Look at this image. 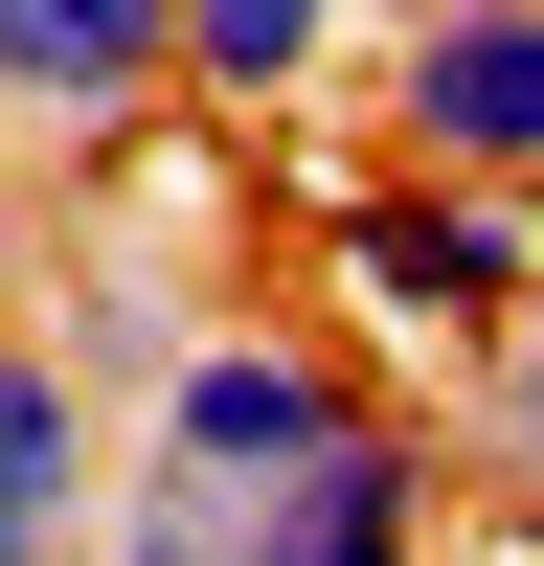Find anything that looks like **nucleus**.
<instances>
[{
    "mask_svg": "<svg viewBox=\"0 0 544 566\" xmlns=\"http://www.w3.org/2000/svg\"><path fill=\"white\" fill-rule=\"evenodd\" d=\"M317 69H341V0H181V114L272 136V114H295Z\"/></svg>",
    "mask_w": 544,
    "mask_h": 566,
    "instance_id": "nucleus-8",
    "label": "nucleus"
},
{
    "mask_svg": "<svg viewBox=\"0 0 544 566\" xmlns=\"http://www.w3.org/2000/svg\"><path fill=\"white\" fill-rule=\"evenodd\" d=\"M386 136L544 205V0H408L386 23Z\"/></svg>",
    "mask_w": 544,
    "mask_h": 566,
    "instance_id": "nucleus-4",
    "label": "nucleus"
},
{
    "mask_svg": "<svg viewBox=\"0 0 544 566\" xmlns=\"http://www.w3.org/2000/svg\"><path fill=\"white\" fill-rule=\"evenodd\" d=\"M363 408H386V363H363V340L205 317V340H181V386L136 408V431H159V453H317V431H363Z\"/></svg>",
    "mask_w": 544,
    "mask_h": 566,
    "instance_id": "nucleus-5",
    "label": "nucleus"
},
{
    "mask_svg": "<svg viewBox=\"0 0 544 566\" xmlns=\"http://www.w3.org/2000/svg\"><path fill=\"white\" fill-rule=\"evenodd\" d=\"M91 544H114V386L0 317V566H91Z\"/></svg>",
    "mask_w": 544,
    "mask_h": 566,
    "instance_id": "nucleus-6",
    "label": "nucleus"
},
{
    "mask_svg": "<svg viewBox=\"0 0 544 566\" xmlns=\"http://www.w3.org/2000/svg\"><path fill=\"white\" fill-rule=\"evenodd\" d=\"M205 317H227L205 272H159V250H69V317H45V340H69V363H91V386H114V408H159Z\"/></svg>",
    "mask_w": 544,
    "mask_h": 566,
    "instance_id": "nucleus-7",
    "label": "nucleus"
},
{
    "mask_svg": "<svg viewBox=\"0 0 544 566\" xmlns=\"http://www.w3.org/2000/svg\"><path fill=\"white\" fill-rule=\"evenodd\" d=\"M453 476H477V499H522V522H544V295H522V317L477 340V408H453Z\"/></svg>",
    "mask_w": 544,
    "mask_h": 566,
    "instance_id": "nucleus-9",
    "label": "nucleus"
},
{
    "mask_svg": "<svg viewBox=\"0 0 544 566\" xmlns=\"http://www.w3.org/2000/svg\"><path fill=\"white\" fill-rule=\"evenodd\" d=\"M91 566H431V431L363 408L317 453H114V544Z\"/></svg>",
    "mask_w": 544,
    "mask_h": 566,
    "instance_id": "nucleus-1",
    "label": "nucleus"
},
{
    "mask_svg": "<svg viewBox=\"0 0 544 566\" xmlns=\"http://www.w3.org/2000/svg\"><path fill=\"white\" fill-rule=\"evenodd\" d=\"M181 114V0H0V159H136Z\"/></svg>",
    "mask_w": 544,
    "mask_h": 566,
    "instance_id": "nucleus-3",
    "label": "nucleus"
},
{
    "mask_svg": "<svg viewBox=\"0 0 544 566\" xmlns=\"http://www.w3.org/2000/svg\"><path fill=\"white\" fill-rule=\"evenodd\" d=\"M317 272H341V317H363L386 363H477L499 317L544 295V205H522V181L408 159V181H363V205L317 227Z\"/></svg>",
    "mask_w": 544,
    "mask_h": 566,
    "instance_id": "nucleus-2",
    "label": "nucleus"
}]
</instances>
